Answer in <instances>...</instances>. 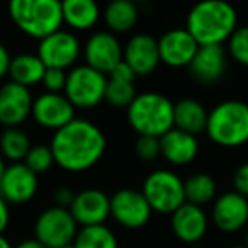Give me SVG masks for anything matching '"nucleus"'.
<instances>
[{"mask_svg":"<svg viewBox=\"0 0 248 248\" xmlns=\"http://www.w3.org/2000/svg\"><path fill=\"white\" fill-rule=\"evenodd\" d=\"M38 186V175L26 163H12L7 167L4 179L0 182V196L7 204L21 206L36 196Z\"/></svg>","mask_w":248,"mask_h":248,"instance_id":"ddd939ff","label":"nucleus"},{"mask_svg":"<svg viewBox=\"0 0 248 248\" xmlns=\"http://www.w3.org/2000/svg\"><path fill=\"white\" fill-rule=\"evenodd\" d=\"M136 99V89L135 83H126V82H119V80H107V87H106V97L104 100L110 104L114 107H126L128 109L133 104V100Z\"/></svg>","mask_w":248,"mask_h":248,"instance_id":"c85d7f7f","label":"nucleus"},{"mask_svg":"<svg viewBox=\"0 0 248 248\" xmlns=\"http://www.w3.org/2000/svg\"><path fill=\"white\" fill-rule=\"evenodd\" d=\"M0 248H14L11 245V241L4 236V234H0Z\"/></svg>","mask_w":248,"mask_h":248,"instance_id":"a19ab883","label":"nucleus"},{"mask_svg":"<svg viewBox=\"0 0 248 248\" xmlns=\"http://www.w3.org/2000/svg\"><path fill=\"white\" fill-rule=\"evenodd\" d=\"M68 211L78 226H99L110 216V197L99 189H85L77 194Z\"/></svg>","mask_w":248,"mask_h":248,"instance_id":"dca6fc26","label":"nucleus"},{"mask_svg":"<svg viewBox=\"0 0 248 248\" xmlns=\"http://www.w3.org/2000/svg\"><path fill=\"white\" fill-rule=\"evenodd\" d=\"M83 56L87 66L102 75H110V72L123 62V46L112 32L100 31L90 36L85 43Z\"/></svg>","mask_w":248,"mask_h":248,"instance_id":"f8f14e48","label":"nucleus"},{"mask_svg":"<svg viewBox=\"0 0 248 248\" xmlns=\"http://www.w3.org/2000/svg\"><path fill=\"white\" fill-rule=\"evenodd\" d=\"M31 116L39 126L56 133L75 119V107L63 93L45 92L34 99Z\"/></svg>","mask_w":248,"mask_h":248,"instance_id":"9b49d317","label":"nucleus"},{"mask_svg":"<svg viewBox=\"0 0 248 248\" xmlns=\"http://www.w3.org/2000/svg\"><path fill=\"white\" fill-rule=\"evenodd\" d=\"M207 110L201 102L194 99H182L173 104V128L189 135H199L206 131Z\"/></svg>","mask_w":248,"mask_h":248,"instance_id":"4be33fe9","label":"nucleus"},{"mask_svg":"<svg viewBox=\"0 0 248 248\" xmlns=\"http://www.w3.org/2000/svg\"><path fill=\"white\" fill-rule=\"evenodd\" d=\"M14 248H46L45 245H41L39 243L36 238H32V240H24V241H21V243L17 245V247H14Z\"/></svg>","mask_w":248,"mask_h":248,"instance_id":"58836bf2","label":"nucleus"},{"mask_svg":"<svg viewBox=\"0 0 248 248\" xmlns=\"http://www.w3.org/2000/svg\"><path fill=\"white\" fill-rule=\"evenodd\" d=\"M141 194L152 211L160 214H173L186 204L184 180L172 170L160 169L150 173L143 182Z\"/></svg>","mask_w":248,"mask_h":248,"instance_id":"423d86ee","label":"nucleus"},{"mask_svg":"<svg viewBox=\"0 0 248 248\" xmlns=\"http://www.w3.org/2000/svg\"><path fill=\"white\" fill-rule=\"evenodd\" d=\"M29 150V136L21 128H5V131L0 135V155L12 163L24 162Z\"/></svg>","mask_w":248,"mask_h":248,"instance_id":"bb28decb","label":"nucleus"},{"mask_svg":"<svg viewBox=\"0 0 248 248\" xmlns=\"http://www.w3.org/2000/svg\"><path fill=\"white\" fill-rule=\"evenodd\" d=\"M9 16L24 34L39 41L62 31L63 11L56 0H12Z\"/></svg>","mask_w":248,"mask_h":248,"instance_id":"7ed1b4c3","label":"nucleus"},{"mask_svg":"<svg viewBox=\"0 0 248 248\" xmlns=\"http://www.w3.org/2000/svg\"><path fill=\"white\" fill-rule=\"evenodd\" d=\"M110 216L121 226L138 230L150 221L152 207L140 190L119 189L110 197Z\"/></svg>","mask_w":248,"mask_h":248,"instance_id":"9d476101","label":"nucleus"},{"mask_svg":"<svg viewBox=\"0 0 248 248\" xmlns=\"http://www.w3.org/2000/svg\"><path fill=\"white\" fill-rule=\"evenodd\" d=\"M184 192H186V202L202 207L214 201L217 192L216 180L209 173H194L184 182Z\"/></svg>","mask_w":248,"mask_h":248,"instance_id":"a878e982","label":"nucleus"},{"mask_svg":"<svg viewBox=\"0 0 248 248\" xmlns=\"http://www.w3.org/2000/svg\"><path fill=\"white\" fill-rule=\"evenodd\" d=\"M123 62L138 75H150L160 65L158 39L150 34H136L123 51Z\"/></svg>","mask_w":248,"mask_h":248,"instance_id":"a211bd4d","label":"nucleus"},{"mask_svg":"<svg viewBox=\"0 0 248 248\" xmlns=\"http://www.w3.org/2000/svg\"><path fill=\"white\" fill-rule=\"evenodd\" d=\"M228 48L240 65L248 66V26L238 28L228 41Z\"/></svg>","mask_w":248,"mask_h":248,"instance_id":"7c9ffc66","label":"nucleus"},{"mask_svg":"<svg viewBox=\"0 0 248 248\" xmlns=\"http://www.w3.org/2000/svg\"><path fill=\"white\" fill-rule=\"evenodd\" d=\"M110 78L112 80H119V82H126V83H133L136 78V73L129 68V65H126L124 62H121L116 68L110 72Z\"/></svg>","mask_w":248,"mask_h":248,"instance_id":"c9c22d12","label":"nucleus"},{"mask_svg":"<svg viewBox=\"0 0 248 248\" xmlns=\"http://www.w3.org/2000/svg\"><path fill=\"white\" fill-rule=\"evenodd\" d=\"M73 248H119V245L116 234L106 224H99L78 230Z\"/></svg>","mask_w":248,"mask_h":248,"instance_id":"cd10ccee","label":"nucleus"},{"mask_svg":"<svg viewBox=\"0 0 248 248\" xmlns=\"http://www.w3.org/2000/svg\"><path fill=\"white\" fill-rule=\"evenodd\" d=\"M78 233V224L72 213L63 207H48L34 223V236L46 248H62L72 245Z\"/></svg>","mask_w":248,"mask_h":248,"instance_id":"6e6552de","label":"nucleus"},{"mask_svg":"<svg viewBox=\"0 0 248 248\" xmlns=\"http://www.w3.org/2000/svg\"><path fill=\"white\" fill-rule=\"evenodd\" d=\"M170 226H172L173 234L180 241L192 245L206 236L209 219H207V214L204 213L202 207L186 202L172 214Z\"/></svg>","mask_w":248,"mask_h":248,"instance_id":"6ab92c4d","label":"nucleus"},{"mask_svg":"<svg viewBox=\"0 0 248 248\" xmlns=\"http://www.w3.org/2000/svg\"><path fill=\"white\" fill-rule=\"evenodd\" d=\"M63 22L75 31H89L99 22L100 9L92 0H66L62 4Z\"/></svg>","mask_w":248,"mask_h":248,"instance_id":"5701e85b","label":"nucleus"},{"mask_svg":"<svg viewBox=\"0 0 248 248\" xmlns=\"http://www.w3.org/2000/svg\"><path fill=\"white\" fill-rule=\"evenodd\" d=\"M135 152L143 162H152L160 156V140L152 136H138L135 143Z\"/></svg>","mask_w":248,"mask_h":248,"instance_id":"2f4dec72","label":"nucleus"},{"mask_svg":"<svg viewBox=\"0 0 248 248\" xmlns=\"http://www.w3.org/2000/svg\"><path fill=\"white\" fill-rule=\"evenodd\" d=\"M128 123L140 136L162 138L173 129V104L160 92L138 93L128 107Z\"/></svg>","mask_w":248,"mask_h":248,"instance_id":"20e7f679","label":"nucleus"},{"mask_svg":"<svg viewBox=\"0 0 248 248\" xmlns=\"http://www.w3.org/2000/svg\"><path fill=\"white\" fill-rule=\"evenodd\" d=\"M62 248H73V243L72 245H66V247H62Z\"/></svg>","mask_w":248,"mask_h":248,"instance_id":"c03bdc74","label":"nucleus"},{"mask_svg":"<svg viewBox=\"0 0 248 248\" xmlns=\"http://www.w3.org/2000/svg\"><path fill=\"white\" fill-rule=\"evenodd\" d=\"M5 170H7V165H5V160L4 156L0 155V182H2V179H4V173Z\"/></svg>","mask_w":248,"mask_h":248,"instance_id":"ea45409f","label":"nucleus"},{"mask_svg":"<svg viewBox=\"0 0 248 248\" xmlns=\"http://www.w3.org/2000/svg\"><path fill=\"white\" fill-rule=\"evenodd\" d=\"M228 248H245V247H241V245H233V247H228Z\"/></svg>","mask_w":248,"mask_h":248,"instance_id":"37998d69","label":"nucleus"},{"mask_svg":"<svg viewBox=\"0 0 248 248\" xmlns=\"http://www.w3.org/2000/svg\"><path fill=\"white\" fill-rule=\"evenodd\" d=\"M45 72L46 66L39 60V56L29 55V53H22V55H17L16 58H12L11 66H9L11 82L26 87V89L41 83Z\"/></svg>","mask_w":248,"mask_h":248,"instance_id":"b1692460","label":"nucleus"},{"mask_svg":"<svg viewBox=\"0 0 248 248\" xmlns=\"http://www.w3.org/2000/svg\"><path fill=\"white\" fill-rule=\"evenodd\" d=\"M104 21L110 32H128L138 22V7L131 0H116L106 7Z\"/></svg>","mask_w":248,"mask_h":248,"instance_id":"393cba45","label":"nucleus"},{"mask_svg":"<svg viewBox=\"0 0 248 248\" xmlns=\"http://www.w3.org/2000/svg\"><path fill=\"white\" fill-rule=\"evenodd\" d=\"M66 75H68V73H66L65 70L46 68L41 83L45 85L46 92L63 93L65 92V85H66Z\"/></svg>","mask_w":248,"mask_h":248,"instance_id":"473e14b6","label":"nucleus"},{"mask_svg":"<svg viewBox=\"0 0 248 248\" xmlns=\"http://www.w3.org/2000/svg\"><path fill=\"white\" fill-rule=\"evenodd\" d=\"M55 163L72 173L85 172L99 163L107 148V140L95 124L87 119H73L55 133L49 145Z\"/></svg>","mask_w":248,"mask_h":248,"instance_id":"f257e3e1","label":"nucleus"},{"mask_svg":"<svg viewBox=\"0 0 248 248\" xmlns=\"http://www.w3.org/2000/svg\"><path fill=\"white\" fill-rule=\"evenodd\" d=\"M77 194L73 192L70 187H58L53 194V201H55L56 207H63V209H70V206L73 204Z\"/></svg>","mask_w":248,"mask_h":248,"instance_id":"f704fd0d","label":"nucleus"},{"mask_svg":"<svg viewBox=\"0 0 248 248\" xmlns=\"http://www.w3.org/2000/svg\"><path fill=\"white\" fill-rule=\"evenodd\" d=\"M9 219H11V213H9V204L5 199L0 196V234H4L5 228L9 226Z\"/></svg>","mask_w":248,"mask_h":248,"instance_id":"4c0bfd02","label":"nucleus"},{"mask_svg":"<svg viewBox=\"0 0 248 248\" xmlns=\"http://www.w3.org/2000/svg\"><path fill=\"white\" fill-rule=\"evenodd\" d=\"M187 68L196 82L204 85L216 83L226 68V53L223 46H199Z\"/></svg>","mask_w":248,"mask_h":248,"instance_id":"aec40b11","label":"nucleus"},{"mask_svg":"<svg viewBox=\"0 0 248 248\" xmlns=\"http://www.w3.org/2000/svg\"><path fill=\"white\" fill-rule=\"evenodd\" d=\"M245 248H248V230H247V236H245Z\"/></svg>","mask_w":248,"mask_h":248,"instance_id":"79ce46f5","label":"nucleus"},{"mask_svg":"<svg viewBox=\"0 0 248 248\" xmlns=\"http://www.w3.org/2000/svg\"><path fill=\"white\" fill-rule=\"evenodd\" d=\"M32 95L29 89L7 82L0 87V124L19 128L32 112Z\"/></svg>","mask_w":248,"mask_h":248,"instance_id":"2eb2a0df","label":"nucleus"},{"mask_svg":"<svg viewBox=\"0 0 248 248\" xmlns=\"http://www.w3.org/2000/svg\"><path fill=\"white\" fill-rule=\"evenodd\" d=\"M233 186L234 192H238L240 196L248 199V162L236 169V172L233 175Z\"/></svg>","mask_w":248,"mask_h":248,"instance_id":"72a5a7b5","label":"nucleus"},{"mask_svg":"<svg viewBox=\"0 0 248 248\" xmlns=\"http://www.w3.org/2000/svg\"><path fill=\"white\" fill-rule=\"evenodd\" d=\"M196 248H201V247H196Z\"/></svg>","mask_w":248,"mask_h":248,"instance_id":"a18cd8bd","label":"nucleus"},{"mask_svg":"<svg viewBox=\"0 0 248 248\" xmlns=\"http://www.w3.org/2000/svg\"><path fill=\"white\" fill-rule=\"evenodd\" d=\"M211 219L217 230L226 234L243 230L248 223V199L234 190L221 194L213 204Z\"/></svg>","mask_w":248,"mask_h":248,"instance_id":"4468645a","label":"nucleus"},{"mask_svg":"<svg viewBox=\"0 0 248 248\" xmlns=\"http://www.w3.org/2000/svg\"><path fill=\"white\" fill-rule=\"evenodd\" d=\"M11 55H9L7 48L0 43V78H4L9 75V66H11Z\"/></svg>","mask_w":248,"mask_h":248,"instance_id":"e433bc0d","label":"nucleus"},{"mask_svg":"<svg viewBox=\"0 0 248 248\" xmlns=\"http://www.w3.org/2000/svg\"><path fill=\"white\" fill-rule=\"evenodd\" d=\"M107 77L87 65L75 66L66 75L63 95L75 109H92L106 97Z\"/></svg>","mask_w":248,"mask_h":248,"instance_id":"0eeeda50","label":"nucleus"},{"mask_svg":"<svg viewBox=\"0 0 248 248\" xmlns=\"http://www.w3.org/2000/svg\"><path fill=\"white\" fill-rule=\"evenodd\" d=\"M82 53L78 38L70 31H58L41 39L38 46V56L46 68L66 70L75 65Z\"/></svg>","mask_w":248,"mask_h":248,"instance_id":"1a4fd4ad","label":"nucleus"},{"mask_svg":"<svg viewBox=\"0 0 248 248\" xmlns=\"http://www.w3.org/2000/svg\"><path fill=\"white\" fill-rule=\"evenodd\" d=\"M197 49L199 45L187 29H172L158 39L160 62L172 68L189 66Z\"/></svg>","mask_w":248,"mask_h":248,"instance_id":"f3484780","label":"nucleus"},{"mask_svg":"<svg viewBox=\"0 0 248 248\" xmlns=\"http://www.w3.org/2000/svg\"><path fill=\"white\" fill-rule=\"evenodd\" d=\"M24 163L36 173V175H39V173L48 172V170L55 165V156H53V152L49 146L36 145V146H31Z\"/></svg>","mask_w":248,"mask_h":248,"instance_id":"c756f323","label":"nucleus"},{"mask_svg":"<svg viewBox=\"0 0 248 248\" xmlns=\"http://www.w3.org/2000/svg\"><path fill=\"white\" fill-rule=\"evenodd\" d=\"M206 133L213 143L223 148H238L248 143V104L224 100L207 114Z\"/></svg>","mask_w":248,"mask_h":248,"instance_id":"39448f33","label":"nucleus"},{"mask_svg":"<svg viewBox=\"0 0 248 248\" xmlns=\"http://www.w3.org/2000/svg\"><path fill=\"white\" fill-rule=\"evenodd\" d=\"M199 153V141L194 135L173 128L160 138V155L175 167L189 165Z\"/></svg>","mask_w":248,"mask_h":248,"instance_id":"412c9836","label":"nucleus"},{"mask_svg":"<svg viewBox=\"0 0 248 248\" xmlns=\"http://www.w3.org/2000/svg\"><path fill=\"white\" fill-rule=\"evenodd\" d=\"M236 9L223 0H207L194 5L186 29L199 46H223L236 31Z\"/></svg>","mask_w":248,"mask_h":248,"instance_id":"f03ea898","label":"nucleus"}]
</instances>
